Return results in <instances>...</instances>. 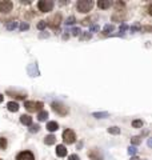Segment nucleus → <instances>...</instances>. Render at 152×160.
Here are the masks:
<instances>
[{
  "label": "nucleus",
  "mask_w": 152,
  "mask_h": 160,
  "mask_svg": "<svg viewBox=\"0 0 152 160\" xmlns=\"http://www.w3.org/2000/svg\"><path fill=\"white\" fill-rule=\"evenodd\" d=\"M92 5H93V1H91V0H79L78 4H76V8H78V11H80V12L86 13V12H88V11H91Z\"/></svg>",
  "instance_id": "obj_1"
},
{
  "label": "nucleus",
  "mask_w": 152,
  "mask_h": 160,
  "mask_svg": "<svg viewBox=\"0 0 152 160\" xmlns=\"http://www.w3.org/2000/svg\"><path fill=\"white\" fill-rule=\"evenodd\" d=\"M51 107H52L53 111L56 113H59L60 116H65V115L68 113V107L64 105L63 103H60V101H53V103L51 104Z\"/></svg>",
  "instance_id": "obj_2"
},
{
  "label": "nucleus",
  "mask_w": 152,
  "mask_h": 160,
  "mask_svg": "<svg viewBox=\"0 0 152 160\" xmlns=\"http://www.w3.org/2000/svg\"><path fill=\"white\" fill-rule=\"evenodd\" d=\"M24 107L30 112H38V111H40V109L43 108V103L41 101H26Z\"/></svg>",
  "instance_id": "obj_3"
},
{
  "label": "nucleus",
  "mask_w": 152,
  "mask_h": 160,
  "mask_svg": "<svg viewBox=\"0 0 152 160\" xmlns=\"http://www.w3.org/2000/svg\"><path fill=\"white\" fill-rule=\"evenodd\" d=\"M38 7L41 12H49L53 8V1L52 0H40L38 3Z\"/></svg>",
  "instance_id": "obj_4"
},
{
  "label": "nucleus",
  "mask_w": 152,
  "mask_h": 160,
  "mask_svg": "<svg viewBox=\"0 0 152 160\" xmlns=\"http://www.w3.org/2000/svg\"><path fill=\"white\" fill-rule=\"evenodd\" d=\"M60 22H61V15H60V13H55L53 16H51L49 19H48L45 24L55 30V28H57V27L60 26Z\"/></svg>",
  "instance_id": "obj_5"
},
{
  "label": "nucleus",
  "mask_w": 152,
  "mask_h": 160,
  "mask_svg": "<svg viewBox=\"0 0 152 160\" xmlns=\"http://www.w3.org/2000/svg\"><path fill=\"white\" fill-rule=\"evenodd\" d=\"M63 140H64V143L67 144H72L75 143V140H76V135L72 130H65L63 132Z\"/></svg>",
  "instance_id": "obj_6"
},
{
  "label": "nucleus",
  "mask_w": 152,
  "mask_h": 160,
  "mask_svg": "<svg viewBox=\"0 0 152 160\" xmlns=\"http://www.w3.org/2000/svg\"><path fill=\"white\" fill-rule=\"evenodd\" d=\"M12 1H8V0H3L0 1V12L1 13H8L12 11Z\"/></svg>",
  "instance_id": "obj_7"
},
{
  "label": "nucleus",
  "mask_w": 152,
  "mask_h": 160,
  "mask_svg": "<svg viewBox=\"0 0 152 160\" xmlns=\"http://www.w3.org/2000/svg\"><path fill=\"white\" fill-rule=\"evenodd\" d=\"M16 160H35V156L30 151H23L16 156Z\"/></svg>",
  "instance_id": "obj_8"
},
{
  "label": "nucleus",
  "mask_w": 152,
  "mask_h": 160,
  "mask_svg": "<svg viewBox=\"0 0 152 160\" xmlns=\"http://www.w3.org/2000/svg\"><path fill=\"white\" fill-rule=\"evenodd\" d=\"M88 157L92 160H103V155L97 148H92L91 151L88 152Z\"/></svg>",
  "instance_id": "obj_9"
},
{
  "label": "nucleus",
  "mask_w": 152,
  "mask_h": 160,
  "mask_svg": "<svg viewBox=\"0 0 152 160\" xmlns=\"http://www.w3.org/2000/svg\"><path fill=\"white\" fill-rule=\"evenodd\" d=\"M20 121L24 126H32V117L28 116V115H22L20 116Z\"/></svg>",
  "instance_id": "obj_10"
},
{
  "label": "nucleus",
  "mask_w": 152,
  "mask_h": 160,
  "mask_svg": "<svg viewBox=\"0 0 152 160\" xmlns=\"http://www.w3.org/2000/svg\"><path fill=\"white\" fill-rule=\"evenodd\" d=\"M112 5V1H109V0H101V1H99L97 3V7L101 9H105V8H109Z\"/></svg>",
  "instance_id": "obj_11"
},
{
  "label": "nucleus",
  "mask_w": 152,
  "mask_h": 160,
  "mask_svg": "<svg viewBox=\"0 0 152 160\" xmlns=\"http://www.w3.org/2000/svg\"><path fill=\"white\" fill-rule=\"evenodd\" d=\"M7 108H8V111H11V112H18L19 111V104L15 103V101H9V103L7 104Z\"/></svg>",
  "instance_id": "obj_12"
},
{
  "label": "nucleus",
  "mask_w": 152,
  "mask_h": 160,
  "mask_svg": "<svg viewBox=\"0 0 152 160\" xmlns=\"http://www.w3.org/2000/svg\"><path fill=\"white\" fill-rule=\"evenodd\" d=\"M56 155L60 156V157L65 156V155H67V148H65L64 146H57V147H56Z\"/></svg>",
  "instance_id": "obj_13"
},
{
  "label": "nucleus",
  "mask_w": 152,
  "mask_h": 160,
  "mask_svg": "<svg viewBox=\"0 0 152 160\" xmlns=\"http://www.w3.org/2000/svg\"><path fill=\"white\" fill-rule=\"evenodd\" d=\"M57 128H59V124H57L56 121H49V123L47 124V130L49 131V132L57 131Z\"/></svg>",
  "instance_id": "obj_14"
},
{
  "label": "nucleus",
  "mask_w": 152,
  "mask_h": 160,
  "mask_svg": "<svg viewBox=\"0 0 152 160\" xmlns=\"http://www.w3.org/2000/svg\"><path fill=\"white\" fill-rule=\"evenodd\" d=\"M7 95H11L12 97H16V99L20 100H24V97H26L24 93H19V92H12V91H7Z\"/></svg>",
  "instance_id": "obj_15"
},
{
  "label": "nucleus",
  "mask_w": 152,
  "mask_h": 160,
  "mask_svg": "<svg viewBox=\"0 0 152 160\" xmlns=\"http://www.w3.org/2000/svg\"><path fill=\"white\" fill-rule=\"evenodd\" d=\"M55 142H56V138H55L53 135H48L47 138L44 139V143L47 144V146H52Z\"/></svg>",
  "instance_id": "obj_16"
},
{
  "label": "nucleus",
  "mask_w": 152,
  "mask_h": 160,
  "mask_svg": "<svg viewBox=\"0 0 152 160\" xmlns=\"http://www.w3.org/2000/svg\"><path fill=\"white\" fill-rule=\"evenodd\" d=\"M47 117H48V112H47V111H40L39 115H38V119H39L40 121H44Z\"/></svg>",
  "instance_id": "obj_17"
},
{
  "label": "nucleus",
  "mask_w": 152,
  "mask_h": 160,
  "mask_svg": "<svg viewBox=\"0 0 152 160\" xmlns=\"http://www.w3.org/2000/svg\"><path fill=\"white\" fill-rule=\"evenodd\" d=\"M131 143L134 144V146H138V144L141 143V139H140V136H132L131 138Z\"/></svg>",
  "instance_id": "obj_18"
},
{
  "label": "nucleus",
  "mask_w": 152,
  "mask_h": 160,
  "mask_svg": "<svg viewBox=\"0 0 152 160\" xmlns=\"http://www.w3.org/2000/svg\"><path fill=\"white\" fill-rule=\"evenodd\" d=\"M108 132L112 135H119L120 134V128L119 127H111V128H108Z\"/></svg>",
  "instance_id": "obj_19"
},
{
  "label": "nucleus",
  "mask_w": 152,
  "mask_h": 160,
  "mask_svg": "<svg viewBox=\"0 0 152 160\" xmlns=\"http://www.w3.org/2000/svg\"><path fill=\"white\" fill-rule=\"evenodd\" d=\"M132 127H134V128H141V127H143V121L141 120H134L132 121Z\"/></svg>",
  "instance_id": "obj_20"
},
{
  "label": "nucleus",
  "mask_w": 152,
  "mask_h": 160,
  "mask_svg": "<svg viewBox=\"0 0 152 160\" xmlns=\"http://www.w3.org/2000/svg\"><path fill=\"white\" fill-rule=\"evenodd\" d=\"M93 116L97 117V119H103V117H107L108 116V112H95Z\"/></svg>",
  "instance_id": "obj_21"
},
{
  "label": "nucleus",
  "mask_w": 152,
  "mask_h": 160,
  "mask_svg": "<svg viewBox=\"0 0 152 160\" xmlns=\"http://www.w3.org/2000/svg\"><path fill=\"white\" fill-rule=\"evenodd\" d=\"M7 148V139L0 138V149H5Z\"/></svg>",
  "instance_id": "obj_22"
},
{
  "label": "nucleus",
  "mask_w": 152,
  "mask_h": 160,
  "mask_svg": "<svg viewBox=\"0 0 152 160\" xmlns=\"http://www.w3.org/2000/svg\"><path fill=\"white\" fill-rule=\"evenodd\" d=\"M112 31H113V26L107 24V26L104 27V31H103V32H104V34H109V32H112Z\"/></svg>",
  "instance_id": "obj_23"
},
{
  "label": "nucleus",
  "mask_w": 152,
  "mask_h": 160,
  "mask_svg": "<svg viewBox=\"0 0 152 160\" xmlns=\"http://www.w3.org/2000/svg\"><path fill=\"white\" fill-rule=\"evenodd\" d=\"M31 128H30V131L31 132H38V131L40 130V127L38 126V124H35V126H30Z\"/></svg>",
  "instance_id": "obj_24"
},
{
  "label": "nucleus",
  "mask_w": 152,
  "mask_h": 160,
  "mask_svg": "<svg viewBox=\"0 0 152 160\" xmlns=\"http://www.w3.org/2000/svg\"><path fill=\"white\" fill-rule=\"evenodd\" d=\"M136 152H138V149H136L135 147H130V148H128V153H130V155H135Z\"/></svg>",
  "instance_id": "obj_25"
},
{
  "label": "nucleus",
  "mask_w": 152,
  "mask_h": 160,
  "mask_svg": "<svg viewBox=\"0 0 152 160\" xmlns=\"http://www.w3.org/2000/svg\"><path fill=\"white\" fill-rule=\"evenodd\" d=\"M16 27H18V24H16L15 22H13V23H9L8 26H7V28H8V30H15Z\"/></svg>",
  "instance_id": "obj_26"
},
{
  "label": "nucleus",
  "mask_w": 152,
  "mask_h": 160,
  "mask_svg": "<svg viewBox=\"0 0 152 160\" xmlns=\"http://www.w3.org/2000/svg\"><path fill=\"white\" fill-rule=\"evenodd\" d=\"M65 23H67V24H74V23H75V17L74 16H70L68 19H67V22H65Z\"/></svg>",
  "instance_id": "obj_27"
},
{
  "label": "nucleus",
  "mask_w": 152,
  "mask_h": 160,
  "mask_svg": "<svg viewBox=\"0 0 152 160\" xmlns=\"http://www.w3.org/2000/svg\"><path fill=\"white\" fill-rule=\"evenodd\" d=\"M45 26H47V24H45V22H40L39 24H38V28H39V30H44V28H45Z\"/></svg>",
  "instance_id": "obj_28"
},
{
  "label": "nucleus",
  "mask_w": 152,
  "mask_h": 160,
  "mask_svg": "<svg viewBox=\"0 0 152 160\" xmlns=\"http://www.w3.org/2000/svg\"><path fill=\"white\" fill-rule=\"evenodd\" d=\"M68 160H80V157H79L76 153H74V155H71L70 157H68Z\"/></svg>",
  "instance_id": "obj_29"
},
{
  "label": "nucleus",
  "mask_w": 152,
  "mask_h": 160,
  "mask_svg": "<svg viewBox=\"0 0 152 160\" xmlns=\"http://www.w3.org/2000/svg\"><path fill=\"white\" fill-rule=\"evenodd\" d=\"M79 34H80V28H74V30H72V35L78 36Z\"/></svg>",
  "instance_id": "obj_30"
},
{
  "label": "nucleus",
  "mask_w": 152,
  "mask_h": 160,
  "mask_svg": "<svg viewBox=\"0 0 152 160\" xmlns=\"http://www.w3.org/2000/svg\"><path fill=\"white\" fill-rule=\"evenodd\" d=\"M28 28H30V27H28V24H24V23H23L22 26H20V30H22V31H24V30H28Z\"/></svg>",
  "instance_id": "obj_31"
},
{
  "label": "nucleus",
  "mask_w": 152,
  "mask_h": 160,
  "mask_svg": "<svg viewBox=\"0 0 152 160\" xmlns=\"http://www.w3.org/2000/svg\"><path fill=\"white\" fill-rule=\"evenodd\" d=\"M97 30H99V27H97V26L91 27V31H92V32H93V31H97Z\"/></svg>",
  "instance_id": "obj_32"
},
{
  "label": "nucleus",
  "mask_w": 152,
  "mask_h": 160,
  "mask_svg": "<svg viewBox=\"0 0 152 160\" xmlns=\"http://www.w3.org/2000/svg\"><path fill=\"white\" fill-rule=\"evenodd\" d=\"M89 38H91V35L89 34H86L84 36H83V39H89Z\"/></svg>",
  "instance_id": "obj_33"
},
{
  "label": "nucleus",
  "mask_w": 152,
  "mask_h": 160,
  "mask_svg": "<svg viewBox=\"0 0 152 160\" xmlns=\"http://www.w3.org/2000/svg\"><path fill=\"white\" fill-rule=\"evenodd\" d=\"M3 99H4V96H3V95H1V93H0V103L3 101Z\"/></svg>",
  "instance_id": "obj_34"
},
{
  "label": "nucleus",
  "mask_w": 152,
  "mask_h": 160,
  "mask_svg": "<svg viewBox=\"0 0 152 160\" xmlns=\"http://www.w3.org/2000/svg\"><path fill=\"white\" fill-rule=\"evenodd\" d=\"M131 160H140V159H139V157H136V156H135V157H132Z\"/></svg>",
  "instance_id": "obj_35"
}]
</instances>
